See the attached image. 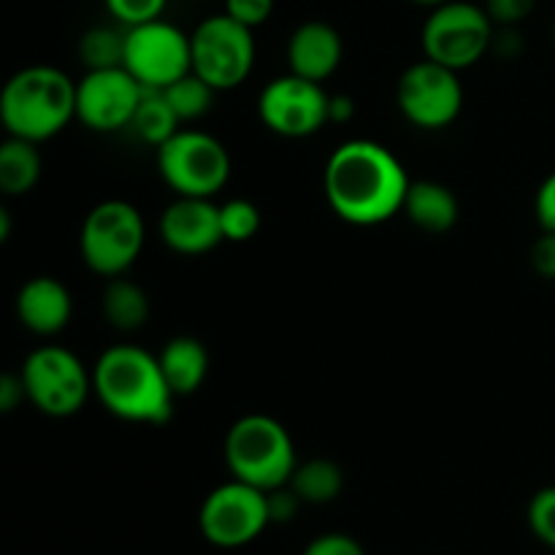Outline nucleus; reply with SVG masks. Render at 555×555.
<instances>
[{"label":"nucleus","mask_w":555,"mask_h":555,"mask_svg":"<svg viewBox=\"0 0 555 555\" xmlns=\"http://www.w3.org/2000/svg\"><path fill=\"white\" fill-rule=\"evenodd\" d=\"M11 228H14V220H11L9 209H5V206L0 204V247H3V244L9 242V236H11Z\"/></svg>","instance_id":"obj_38"},{"label":"nucleus","mask_w":555,"mask_h":555,"mask_svg":"<svg viewBox=\"0 0 555 555\" xmlns=\"http://www.w3.org/2000/svg\"><path fill=\"white\" fill-rule=\"evenodd\" d=\"M130 128H133V133L139 135L144 144L157 150V146L166 144V141L182 128V122L177 119V114H173L171 103L166 101L163 90H144Z\"/></svg>","instance_id":"obj_23"},{"label":"nucleus","mask_w":555,"mask_h":555,"mask_svg":"<svg viewBox=\"0 0 555 555\" xmlns=\"http://www.w3.org/2000/svg\"><path fill=\"white\" fill-rule=\"evenodd\" d=\"M125 68L144 90H166L193 70V47L182 27L160 20L128 27Z\"/></svg>","instance_id":"obj_10"},{"label":"nucleus","mask_w":555,"mask_h":555,"mask_svg":"<svg viewBox=\"0 0 555 555\" xmlns=\"http://www.w3.org/2000/svg\"><path fill=\"white\" fill-rule=\"evenodd\" d=\"M493 52L504 60H513L524 52V38H520L518 27H496L493 33V43H491Z\"/></svg>","instance_id":"obj_36"},{"label":"nucleus","mask_w":555,"mask_h":555,"mask_svg":"<svg viewBox=\"0 0 555 555\" xmlns=\"http://www.w3.org/2000/svg\"><path fill=\"white\" fill-rule=\"evenodd\" d=\"M92 393L125 423L163 426L173 417V390L160 361L139 345H114L92 366Z\"/></svg>","instance_id":"obj_2"},{"label":"nucleus","mask_w":555,"mask_h":555,"mask_svg":"<svg viewBox=\"0 0 555 555\" xmlns=\"http://www.w3.org/2000/svg\"><path fill=\"white\" fill-rule=\"evenodd\" d=\"M396 101L410 125L421 130H442L453 125L464 108V85L459 70L423 57L401 74Z\"/></svg>","instance_id":"obj_12"},{"label":"nucleus","mask_w":555,"mask_h":555,"mask_svg":"<svg viewBox=\"0 0 555 555\" xmlns=\"http://www.w3.org/2000/svg\"><path fill=\"white\" fill-rule=\"evenodd\" d=\"M166 383L171 385L173 396H190L209 377V350L195 336H173L157 352Z\"/></svg>","instance_id":"obj_19"},{"label":"nucleus","mask_w":555,"mask_h":555,"mask_svg":"<svg viewBox=\"0 0 555 555\" xmlns=\"http://www.w3.org/2000/svg\"><path fill=\"white\" fill-rule=\"evenodd\" d=\"M526 518H529L531 534H534L542 545L553 547L555 551V486L542 488V491H537L534 496H531Z\"/></svg>","instance_id":"obj_27"},{"label":"nucleus","mask_w":555,"mask_h":555,"mask_svg":"<svg viewBox=\"0 0 555 555\" xmlns=\"http://www.w3.org/2000/svg\"><path fill=\"white\" fill-rule=\"evenodd\" d=\"M41 171L43 157L38 144L20 135L0 141V195H9V198L27 195L41 182Z\"/></svg>","instance_id":"obj_21"},{"label":"nucleus","mask_w":555,"mask_h":555,"mask_svg":"<svg viewBox=\"0 0 555 555\" xmlns=\"http://www.w3.org/2000/svg\"><path fill=\"white\" fill-rule=\"evenodd\" d=\"M144 87L128 68L87 70L76 81V119L95 133H117L130 128Z\"/></svg>","instance_id":"obj_14"},{"label":"nucleus","mask_w":555,"mask_h":555,"mask_svg":"<svg viewBox=\"0 0 555 555\" xmlns=\"http://www.w3.org/2000/svg\"><path fill=\"white\" fill-rule=\"evenodd\" d=\"M193 47V74L217 92H225L247 81L255 65L253 30L225 11L206 16L190 36Z\"/></svg>","instance_id":"obj_9"},{"label":"nucleus","mask_w":555,"mask_h":555,"mask_svg":"<svg viewBox=\"0 0 555 555\" xmlns=\"http://www.w3.org/2000/svg\"><path fill=\"white\" fill-rule=\"evenodd\" d=\"M540 0H486L482 9L488 11L491 22L496 27H518L520 22L534 14Z\"/></svg>","instance_id":"obj_29"},{"label":"nucleus","mask_w":555,"mask_h":555,"mask_svg":"<svg viewBox=\"0 0 555 555\" xmlns=\"http://www.w3.org/2000/svg\"><path fill=\"white\" fill-rule=\"evenodd\" d=\"M125 33L128 27L98 25L79 38V57L87 70L125 68Z\"/></svg>","instance_id":"obj_24"},{"label":"nucleus","mask_w":555,"mask_h":555,"mask_svg":"<svg viewBox=\"0 0 555 555\" xmlns=\"http://www.w3.org/2000/svg\"><path fill=\"white\" fill-rule=\"evenodd\" d=\"M356 117V101L350 95H328V125L350 122Z\"/></svg>","instance_id":"obj_37"},{"label":"nucleus","mask_w":555,"mask_h":555,"mask_svg":"<svg viewBox=\"0 0 555 555\" xmlns=\"http://www.w3.org/2000/svg\"><path fill=\"white\" fill-rule=\"evenodd\" d=\"M412 179L399 157L372 139H350L336 146L323 168V193L339 220L374 228L404 209Z\"/></svg>","instance_id":"obj_1"},{"label":"nucleus","mask_w":555,"mask_h":555,"mask_svg":"<svg viewBox=\"0 0 555 555\" xmlns=\"http://www.w3.org/2000/svg\"><path fill=\"white\" fill-rule=\"evenodd\" d=\"M157 171L177 195L215 198L231 179V155L211 133L179 128L157 146Z\"/></svg>","instance_id":"obj_6"},{"label":"nucleus","mask_w":555,"mask_h":555,"mask_svg":"<svg viewBox=\"0 0 555 555\" xmlns=\"http://www.w3.org/2000/svg\"><path fill=\"white\" fill-rule=\"evenodd\" d=\"M258 114L271 133L307 139L328 125V92L320 81L285 74L271 79L258 98Z\"/></svg>","instance_id":"obj_13"},{"label":"nucleus","mask_w":555,"mask_h":555,"mask_svg":"<svg viewBox=\"0 0 555 555\" xmlns=\"http://www.w3.org/2000/svg\"><path fill=\"white\" fill-rule=\"evenodd\" d=\"M20 374L27 401L49 417L76 415L92 396V372L63 345L36 347Z\"/></svg>","instance_id":"obj_7"},{"label":"nucleus","mask_w":555,"mask_h":555,"mask_svg":"<svg viewBox=\"0 0 555 555\" xmlns=\"http://www.w3.org/2000/svg\"><path fill=\"white\" fill-rule=\"evenodd\" d=\"M103 3H106L108 14L117 20V25L135 27L144 25V22L160 20L168 0H103Z\"/></svg>","instance_id":"obj_28"},{"label":"nucleus","mask_w":555,"mask_h":555,"mask_svg":"<svg viewBox=\"0 0 555 555\" xmlns=\"http://www.w3.org/2000/svg\"><path fill=\"white\" fill-rule=\"evenodd\" d=\"M146 242L141 211L122 198H108L87 211L79 231V253L95 274L122 276L133 269Z\"/></svg>","instance_id":"obj_5"},{"label":"nucleus","mask_w":555,"mask_h":555,"mask_svg":"<svg viewBox=\"0 0 555 555\" xmlns=\"http://www.w3.org/2000/svg\"><path fill=\"white\" fill-rule=\"evenodd\" d=\"M287 486L301 496L304 504H331L345 491V472L331 459L298 461Z\"/></svg>","instance_id":"obj_22"},{"label":"nucleus","mask_w":555,"mask_h":555,"mask_svg":"<svg viewBox=\"0 0 555 555\" xmlns=\"http://www.w3.org/2000/svg\"><path fill=\"white\" fill-rule=\"evenodd\" d=\"M401 211L410 217V222L417 231L431 233V236H442V233L455 228L461 206L448 184L434 182V179H415V182H410L404 209Z\"/></svg>","instance_id":"obj_18"},{"label":"nucleus","mask_w":555,"mask_h":555,"mask_svg":"<svg viewBox=\"0 0 555 555\" xmlns=\"http://www.w3.org/2000/svg\"><path fill=\"white\" fill-rule=\"evenodd\" d=\"M266 504H269L271 524H291V520L298 515V509H301L304 502L291 486H282V488H274V491H266Z\"/></svg>","instance_id":"obj_32"},{"label":"nucleus","mask_w":555,"mask_h":555,"mask_svg":"<svg viewBox=\"0 0 555 555\" xmlns=\"http://www.w3.org/2000/svg\"><path fill=\"white\" fill-rule=\"evenodd\" d=\"M163 95H166V101L171 103L179 122L184 125V122H198L201 117H206V114L211 112L217 90L211 85H206L198 74L190 70V74H184L182 79L168 85L166 90H163Z\"/></svg>","instance_id":"obj_25"},{"label":"nucleus","mask_w":555,"mask_h":555,"mask_svg":"<svg viewBox=\"0 0 555 555\" xmlns=\"http://www.w3.org/2000/svg\"><path fill=\"white\" fill-rule=\"evenodd\" d=\"M410 3H417V5H426V9H437V5L448 3V0H410Z\"/></svg>","instance_id":"obj_39"},{"label":"nucleus","mask_w":555,"mask_h":555,"mask_svg":"<svg viewBox=\"0 0 555 555\" xmlns=\"http://www.w3.org/2000/svg\"><path fill=\"white\" fill-rule=\"evenodd\" d=\"M225 466L233 480L260 491H274L291 482L298 466L291 431L271 415H244L228 428L222 444Z\"/></svg>","instance_id":"obj_4"},{"label":"nucleus","mask_w":555,"mask_h":555,"mask_svg":"<svg viewBox=\"0 0 555 555\" xmlns=\"http://www.w3.org/2000/svg\"><path fill=\"white\" fill-rule=\"evenodd\" d=\"M0 128H3V119H0Z\"/></svg>","instance_id":"obj_41"},{"label":"nucleus","mask_w":555,"mask_h":555,"mask_svg":"<svg viewBox=\"0 0 555 555\" xmlns=\"http://www.w3.org/2000/svg\"><path fill=\"white\" fill-rule=\"evenodd\" d=\"M74 314L70 291L54 276H33L16 293V318L30 334L57 336Z\"/></svg>","instance_id":"obj_17"},{"label":"nucleus","mask_w":555,"mask_h":555,"mask_svg":"<svg viewBox=\"0 0 555 555\" xmlns=\"http://www.w3.org/2000/svg\"><path fill=\"white\" fill-rule=\"evenodd\" d=\"M157 233L171 253L188 258L211 253L225 242L220 231V206L211 204V198L177 195V201L163 209Z\"/></svg>","instance_id":"obj_15"},{"label":"nucleus","mask_w":555,"mask_h":555,"mask_svg":"<svg viewBox=\"0 0 555 555\" xmlns=\"http://www.w3.org/2000/svg\"><path fill=\"white\" fill-rule=\"evenodd\" d=\"M0 119L33 144L54 139L76 119V81L54 65H27L0 87Z\"/></svg>","instance_id":"obj_3"},{"label":"nucleus","mask_w":555,"mask_h":555,"mask_svg":"<svg viewBox=\"0 0 555 555\" xmlns=\"http://www.w3.org/2000/svg\"><path fill=\"white\" fill-rule=\"evenodd\" d=\"M341 57H345V41L339 30L323 20H309L298 25L287 41L291 74L320 81V85L336 74Z\"/></svg>","instance_id":"obj_16"},{"label":"nucleus","mask_w":555,"mask_h":555,"mask_svg":"<svg viewBox=\"0 0 555 555\" xmlns=\"http://www.w3.org/2000/svg\"><path fill=\"white\" fill-rule=\"evenodd\" d=\"M260 222H263V217H260L258 204H253L249 198H231L220 204V231L225 242H249V238L258 236Z\"/></svg>","instance_id":"obj_26"},{"label":"nucleus","mask_w":555,"mask_h":555,"mask_svg":"<svg viewBox=\"0 0 555 555\" xmlns=\"http://www.w3.org/2000/svg\"><path fill=\"white\" fill-rule=\"evenodd\" d=\"M22 401H27L22 374L0 372V415H9V412H14Z\"/></svg>","instance_id":"obj_35"},{"label":"nucleus","mask_w":555,"mask_h":555,"mask_svg":"<svg viewBox=\"0 0 555 555\" xmlns=\"http://www.w3.org/2000/svg\"><path fill=\"white\" fill-rule=\"evenodd\" d=\"M269 504L266 491L231 480L217 486L204 499L198 513L201 534L215 547H244L269 529Z\"/></svg>","instance_id":"obj_11"},{"label":"nucleus","mask_w":555,"mask_h":555,"mask_svg":"<svg viewBox=\"0 0 555 555\" xmlns=\"http://www.w3.org/2000/svg\"><path fill=\"white\" fill-rule=\"evenodd\" d=\"M534 211H537V222H540L542 231L555 233V171L551 173V177H545V182H542L540 190H537Z\"/></svg>","instance_id":"obj_34"},{"label":"nucleus","mask_w":555,"mask_h":555,"mask_svg":"<svg viewBox=\"0 0 555 555\" xmlns=\"http://www.w3.org/2000/svg\"><path fill=\"white\" fill-rule=\"evenodd\" d=\"M225 14L255 30L274 14V0H225Z\"/></svg>","instance_id":"obj_31"},{"label":"nucleus","mask_w":555,"mask_h":555,"mask_svg":"<svg viewBox=\"0 0 555 555\" xmlns=\"http://www.w3.org/2000/svg\"><path fill=\"white\" fill-rule=\"evenodd\" d=\"M553 43H555V20H553Z\"/></svg>","instance_id":"obj_40"},{"label":"nucleus","mask_w":555,"mask_h":555,"mask_svg":"<svg viewBox=\"0 0 555 555\" xmlns=\"http://www.w3.org/2000/svg\"><path fill=\"white\" fill-rule=\"evenodd\" d=\"M301 555H366L361 542L341 531H331V534H320L304 547Z\"/></svg>","instance_id":"obj_30"},{"label":"nucleus","mask_w":555,"mask_h":555,"mask_svg":"<svg viewBox=\"0 0 555 555\" xmlns=\"http://www.w3.org/2000/svg\"><path fill=\"white\" fill-rule=\"evenodd\" d=\"M531 269L534 274H540L542 280L555 282V233L542 231V236L531 244Z\"/></svg>","instance_id":"obj_33"},{"label":"nucleus","mask_w":555,"mask_h":555,"mask_svg":"<svg viewBox=\"0 0 555 555\" xmlns=\"http://www.w3.org/2000/svg\"><path fill=\"white\" fill-rule=\"evenodd\" d=\"M493 33L496 25L482 5L448 0L431 9L428 20L423 22L421 47L428 60L461 74L491 52Z\"/></svg>","instance_id":"obj_8"},{"label":"nucleus","mask_w":555,"mask_h":555,"mask_svg":"<svg viewBox=\"0 0 555 555\" xmlns=\"http://www.w3.org/2000/svg\"><path fill=\"white\" fill-rule=\"evenodd\" d=\"M101 312L112 328L122 331V334H133V331L144 328L152 314L150 293L125 274L112 276L103 287Z\"/></svg>","instance_id":"obj_20"}]
</instances>
